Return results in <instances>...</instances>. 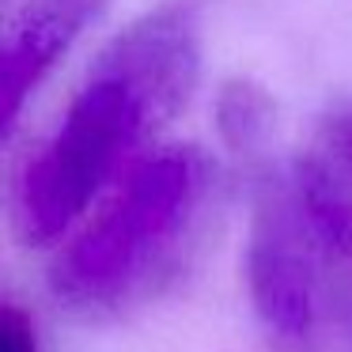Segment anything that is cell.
I'll list each match as a JSON object with an SVG mask.
<instances>
[{"mask_svg": "<svg viewBox=\"0 0 352 352\" xmlns=\"http://www.w3.org/2000/svg\"><path fill=\"white\" fill-rule=\"evenodd\" d=\"M197 80V31L178 8L125 27L38 140L12 193L16 231L34 246L84 220L87 205L140 160L144 140L186 102Z\"/></svg>", "mask_w": 352, "mask_h": 352, "instance_id": "6da1fadb", "label": "cell"}, {"mask_svg": "<svg viewBox=\"0 0 352 352\" xmlns=\"http://www.w3.org/2000/svg\"><path fill=\"white\" fill-rule=\"evenodd\" d=\"M212 186L216 167L201 148L140 155L57 254L54 296L84 318H114L152 299L197 243Z\"/></svg>", "mask_w": 352, "mask_h": 352, "instance_id": "7a4b0ae2", "label": "cell"}, {"mask_svg": "<svg viewBox=\"0 0 352 352\" xmlns=\"http://www.w3.org/2000/svg\"><path fill=\"white\" fill-rule=\"evenodd\" d=\"M246 288L280 352H352V280L311 243L276 175L254 197Z\"/></svg>", "mask_w": 352, "mask_h": 352, "instance_id": "3957f363", "label": "cell"}, {"mask_svg": "<svg viewBox=\"0 0 352 352\" xmlns=\"http://www.w3.org/2000/svg\"><path fill=\"white\" fill-rule=\"evenodd\" d=\"M276 178L322 258L352 280V102L329 110Z\"/></svg>", "mask_w": 352, "mask_h": 352, "instance_id": "277c9868", "label": "cell"}, {"mask_svg": "<svg viewBox=\"0 0 352 352\" xmlns=\"http://www.w3.org/2000/svg\"><path fill=\"white\" fill-rule=\"evenodd\" d=\"M107 0H23L8 19L0 54V118L4 129L19 122L23 102L72 50V42L99 19Z\"/></svg>", "mask_w": 352, "mask_h": 352, "instance_id": "5b68a950", "label": "cell"}, {"mask_svg": "<svg viewBox=\"0 0 352 352\" xmlns=\"http://www.w3.org/2000/svg\"><path fill=\"white\" fill-rule=\"evenodd\" d=\"M0 352H38V333H34L31 314L12 299L0 307Z\"/></svg>", "mask_w": 352, "mask_h": 352, "instance_id": "8992f818", "label": "cell"}]
</instances>
